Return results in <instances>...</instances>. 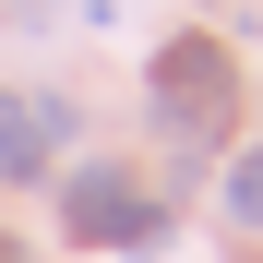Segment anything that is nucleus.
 Wrapping results in <instances>:
<instances>
[{
    "label": "nucleus",
    "mask_w": 263,
    "mask_h": 263,
    "mask_svg": "<svg viewBox=\"0 0 263 263\" xmlns=\"http://www.w3.org/2000/svg\"><path fill=\"white\" fill-rule=\"evenodd\" d=\"M144 108H156V132L180 156H228V132H239V60H228V36H156Z\"/></svg>",
    "instance_id": "obj_1"
},
{
    "label": "nucleus",
    "mask_w": 263,
    "mask_h": 263,
    "mask_svg": "<svg viewBox=\"0 0 263 263\" xmlns=\"http://www.w3.org/2000/svg\"><path fill=\"white\" fill-rule=\"evenodd\" d=\"M60 239H84V251H167V203H144V180L132 167H72L60 180Z\"/></svg>",
    "instance_id": "obj_2"
},
{
    "label": "nucleus",
    "mask_w": 263,
    "mask_h": 263,
    "mask_svg": "<svg viewBox=\"0 0 263 263\" xmlns=\"http://www.w3.org/2000/svg\"><path fill=\"white\" fill-rule=\"evenodd\" d=\"M60 144H72V96H12L0 84V180H48Z\"/></svg>",
    "instance_id": "obj_3"
},
{
    "label": "nucleus",
    "mask_w": 263,
    "mask_h": 263,
    "mask_svg": "<svg viewBox=\"0 0 263 263\" xmlns=\"http://www.w3.org/2000/svg\"><path fill=\"white\" fill-rule=\"evenodd\" d=\"M228 228H251V239H263V144H251V156H228Z\"/></svg>",
    "instance_id": "obj_4"
},
{
    "label": "nucleus",
    "mask_w": 263,
    "mask_h": 263,
    "mask_svg": "<svg viewBox=\"0 0 263 263\" xmlns=\"http://www.w3.org/2000/svg\"><path fill=\"white\" fill-rule=\"evenodd\" d=\"M0 263H24V251H12V239H0Z\"/></svg>",
    "instance_id": "obj_5"
}]
</instances>
